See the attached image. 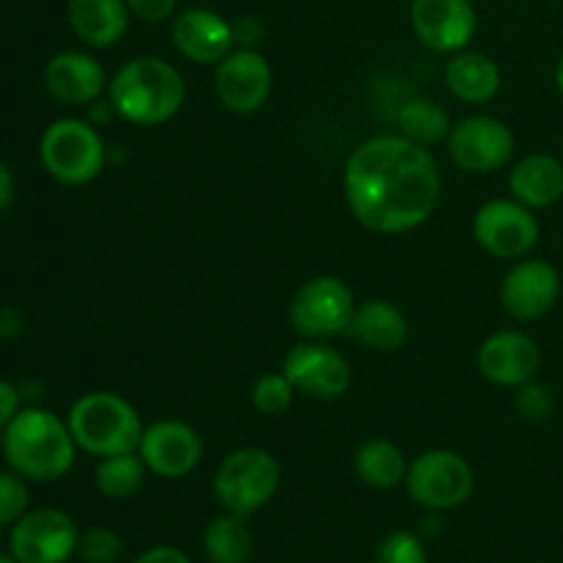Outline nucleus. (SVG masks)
<instances>
[{
    "instance_id": "473e14b6",
    "label": "nucleus",
    "mask_w": 563,
    "mask_h": 563,
    "mask_svg": "<svg viewBox=\"0 0 563 563\" xmlns=\"http://www.w3.org/2000/svg\"><path fill=\"white\" fill-rule=\"evenodd\" d=\"M176 3L179 0H126L130 14L137 16L141 22H152V25L176 16Z\"/></svg>"
},
{
    "instance_id": "423d86ee",
    "label": "nucleus",
    "mask_w": 563,
    "mask_h": 563,
    "mask_svg": "<svg viewBox=\"0 0 563 563\" xmlns=\"http://www.w3.org/2000/svg\"><path fill=\"white\" fill-rule=\"evenodd\" d=\"M280 478V462L269 451L245 445L220 462L212 482L214 498L231 515L251 517L278 495Z\"/></svg>"
},
{
    "instance_id": "2eb2a0df",
    "label": "nucleus",
    "mask_w": 563,
    "mask_h": 563,
    "mask_svg": "<svg viewBox=\"0 0 563 563\" xmlns=\"http://www.w3.org/2000/svg\"><path fill=\"white\" fill-rule=\"evenodd\" d=\"M137 454L157 478H185L201 465L203 443L190 423L163 418L143 429Z\"/></svg>"
},
{
    "instance_id": "72a5a7b5",
    "label": "nucleus",
    "mask_w": 563,
    "mask_h": 563,
    "mask_svg": "<svg viewBox=\"0 0 563 563\" xmlns=\"http://www.w3.org/2000/svg\"><path fill=\"white\" fill-rule=\"evenodd\" d=\"M132 563H192L190 555L179 548H170V544H157V548L143 550Z\"/></svg>"
},
{
    "instance_id": "4be33fe9",
    "label": "nucleus",
    "mask_w": 563,
    "mask_h": 563,
    "mask_svg": "<svg viewBox=\"0 0 563 563\" xmlns=\"http://www.w3.org/2000/svg\"><path fill=\"white\" fill-rule=\"evenodd\" d=\"M511 198L531 209H548L563 198V163L553 154H526L509 174Z\"/></svg>"
},
{
    "instance_id": "412c9836",
    "label": "nucleus",
    "mask_w": 563,
    "mask_h": 563,
    "mask_svg": "<svg viewBox=\"0 0 563 563\" xmlns=\"http://www.w3.org/2000/svg\"><path fill=\"white\" fill-rule=\"evenodd\" d=\"M66 16L75 36L97 49L113 47L130 31L126 0H69Z\"/></svg>"
},
{
    "instance_id": "4468645a",
    "label": "nucleus",
    "mask_w": 563,
    "mask_h": 563,
    "mask_svg": "<svg viewBox=\"0 0 563 563\" xmlns=\"http://www.w3.org/2000/svg\"><path fill=\"white\" fill-rule=\"evenodd\" d=\"M561 297V275L548 258H520L500 284V306L515 322L548 317Z\"/></svg>"
},
{
    "instance_id": "7ed1b4c3",
    "label": "nucleus",
    "mask_w": 563,
    "mask_h": 563,
    "mask_svg": "<svg viewBox=\"0 0 563 563\" xmlns=\"http://www.w3.org/2000/svg\"><path fill=\"white\" fill-rule=\"evenodd\" d=\"M3 456L14 473L31 482H58L75 465L77 443L69 423L42 407H25L3 429Z\"/></svg>"
},
{
    "instance_id": "2f4dec72",
    "label": "nucleus",
    "mask_w": 563,
    "mask_h": 563,
    "mask_svg": "<svg viewBox=\"0 0 563 563\" xmlns=\"http://www.w3.org/2000/svg\"><path fill=\"white\" fill-rule=\"evenodd\" d=\"M377 563H429L427 548L412 531H390L379 542Z\"/></svg>"
},
{
    "instance_id": "cd10ccee",
    "label": "nucleus",
    "mask_w": 563,
    "mask_h": 563,
    "mask_svg": "<svg viewBox=\"0 0 563 563\" xmlns=\"http://www.w3.org/2000/svg\"><path fill=\"white\" fill-rule=\"evenodd\" d=\"M295 385L289 383L284 372L262 374V377L253 383L251 388V405L253 410L262 412V416H284L289 412L291 401H295Z\"/></svg>"
},
{
    "instance_id": "39448f33",
    "label": "nucleus",
    "mask_w": 563,
    "mask_h": 563,
    "mask_svg": "<svg viewBox=\"0 0 563 563\" xmlns=\"http://www.w3.org/2000/svg\"><path fill=\"white\" fill-rule=\"evenodd\" d=\"M38 157L55 181L82 187L91 185L104 170L108 148L93 124L82 119H58L42 132Z\"/></svg>"
},
{
    "instance_id": "0eeeda50",
    "label": "nucleus",
    "mask_w": 563,
    "mask_h": 563,
    "mask_svg": "<svg viewBox=\"0 0 563 563\" xmlns=\"http://www.w3.org/2000/svg\"><path fill=\"white\" fill-rule=\"evenodd\" d=\"M407 495L412 504L429 511L460 509L476 489L471 462L449 449H432L418 454L407 467Z\"/></svg>"
},
{
    "instance_id": "b1692460",
    "label": "nucleus",
    "mask_w": 563,
    "mask_h": 563,
    "mask_svg": "<svg viewBox=\"0 0 563 563\" xmlns=\"http://www.w3.org/2000/svg\"><path fill=\"white\" fill-rule=\"evenodd\" d=\"M407 462L405 451L385 438H368L357 445L355 451V473L366 487L372 489H394L405 484L407 478Z\"/></svg>"
},
{
    "instance_id": "bb28decb",
    "label": "nucleus",
    "mask_w": 563,
    "mask_h": 563,
    "mask_svg": "<svg viewBox=\"0 0 563 563\" xmlns=\"http://www.w3.org/2000/svg\"><path fill=\"white\" fill-rule=\"evenodd\" d=\"M148 467L143 465L141 454L130 451V454H115L99 460L97 471H93V482L97 489L110 500H130L135 498L146 482Z\"/></svg>"
},
{
    "instance_id": "dca6fc26",
    "label": "nucleus",
    "mask_w": 563,
    "mask_h": 563,
    "mask_svg": "<svg viewBox=\"0 0 563 563\" xmlns=\"http://www.w3.org/2000/svg\"><path fill=\"white\" fill-rule=\"evenodd\" d=\"M410 25L423 47L434 53H462L478 27L473 0H412Z\"/></svg>"
},
{
    "instance_id": "6ab92c4d",
    "label": "nucleus",
    "mask_w": 563,
    "mask_h": 563,
    "mask_svg": "<svg viewBox=\"0 0 563 563\" xmlns=\"http://www.w3.org/2000/svg\"><path fill=\"white\" fill-rule=\"evenodd\" d=\"M108 75L93 55L82 49H64L53 55L44 69V88L60 104H91L108 91Z\"/></svg>"
},
{
    "instance_id": "4c0bfd02",
    "label": "nucleus",
    "mask_w": 563,
    "mask_h": 563,
    "mask_svg": "<svg viewBox=\"0 0 563 563\" xmlns=\"http://www.w3.org/2000/svg\"><path fill=\"white\" fill-rule=\"evenodd\" d=\"M0 563H20L14 555H0Z\"/></svg>"
},
{
    "instance_id": "393cba45",
    "label": "nucleus",
    "mask_w": 563,
    "mask_h": 563,
    "mask_svg": "<svg viewBox=\"0 0 563 563\" xmlns=\"http://www.w3.org/2000/svg\"><path fill=\"white\" fill-rule=\"evenodd\" d=\"M247 517L225 515L209 520L203 531V553L209 563H247L253 555V533L247 528Z\"/></svg>"
},
{
    "instance_id": "9b49d317",
    "label": "nucleus",
    "mask_w": 563,
    "mask_h": 563,
    "mask_svg": "<svg viewBox=\"0 0 563 563\" xmlns=\"http://www.w3.org/2000/svg\"><path fill=\"white\" fill-rule=\"evenodd\" d=\"M445 143L451 163L473 176L495 174L515 154V132L495 115H467L451 126Z\"/></svg>"
},
{
    "instance_id": "20e7f679",
    "label": "nucleus",
    "mask_w": 563,
    "mask_h": 563,
    "mask_svg": "<svg viewBox=\"0 0 563 563\" xmlns=\"http://www.w3.org/2000/svg\"><path fill=\"white\" fill-rule=\"evenodd\" d=\"M66 423L77 449L99 460L137 451L146 429L135 407L113 390H91L80 396L71 405Z\"/></svg>"
},
{
    "instance_id": "5701e85b",
    "label": "nucleus",
    "mask_w": 563,
    "mask_h": 563,
    "mask_svg": "<svg viewBox=\"0 0 563 563\" xmlns=\"http://www.w3.org/2000/svg\"><path fill=\"white\" fill-rule=\"evenodd\" d=\"M500 86H504V75H500V66L489 55L462 49V53L451 55V60L445 64V88L460 102H493L498 97Z\"/></svg>"
},
{
    "instance_id": "c85d7f7f",
    "label": "nucleus",
    "mask_w": 563,
    "mask_h": 563,
    "mask_svg": "<svg viewBox=\"0 0 563 563\" xmlns=\"http://www.w3.org/2000/svg\"><path fill=\"white\" fill-rule=\"evenodd\" d=\"M515 410L522 421L528 423H544L555 416V396L548 385L526 383L517 388L515 394Z\"/></svg>"
},
{
    "instance_id": "ddd939ff",
    "label": "nucleus",
    "mask_w": 563,
    "mask_h": 563,
    "mask_svg": "<svg viewBox=\"0 0 563 563\" xmlns=\"http://www.w3.org/2000/svg\"><path fill=\"white\" fill-rule=\"evenodd\" d=\"M214 93L236 115H253L273 93V69L258 49H231L214 69Z\"/></svg>"
},
{
    "instance_id": "f3484780",
    "label": "nucleus",
    "mask_w": 563,
    "mask_h": 563,
    "mask_svg": "<svg viewBox=\"0 0 563 563\" xmlns=\"http://www.w3.org/2000/svg\"><path fill=\"white\" fill-rule=\"evenodd\" d=\"M478 372L498 388H520L537 379L542 368V350L522 330H498L478 346Z\"/></svg>"
},
{
    "instance_id": "a211bd4d",
    "label": "nucleus",
    "mask_w": 563,
    "mask_h": 563,
    "mask_svg": "<svg viewBox=\"0 0 563 563\" xmlns=\"http://www.w3.org/2000/svg\"><path fill=\"white\" fill-rule=\"evenodd\" d=\"M234 25L203 5L179 11L170 22V42L176 53L198 66H218L234 49Z\"/></svg>"
},
{
    "instance_id": "a878e982",
    "label": "nucleus",
    "mask_w": 563,
    "mask_h": 563,
    "mask_svg": "<svg viewBox=\"0 0 563 563\" xmlns=\"http://www.w3.org/2000/svg\"><path fill=\"white\" fill-rule=\"evenodd\" d=\"M396 126H399V135H405L407 141L418 143V146H434L440 141H449L451 135V119L440 104H434L432 99H410L399 108L396 113Z\"/></svg>"
},
{
    "instance_id": "c756f323",
    "label": "nucleus",
    "mask_w": 563,
    "mask_h": 563,
    "mask_svg": "<svg viewBox=\"0 0 563 563\" xmlns=\"http://www.w3.org/2000/svg\"><path fill=\"white\" fill-rule=\"evenodd\" d=\"M77 555L86 563H119L124 555V542L110 528H88L86 533H80Z\"/></svg>"
},
{
    "instance_id": "c9c22d12",
    "label": "nucleus",
    "mask_w": 563,
    "mask_h": 563,
    "mask_svg": "<svg viewBox=\"0 0 563 563\" xmlns=\"http://www.w3.org/2000/svg\"><path fill=\"white\" fill-rule=\"evenodd\" d=\"M14 187H16L14 174H11L9 165L0 163V212H3V209L11 203V198H14Z\"/></svg>"
},
{
    "instance_id": "9d476101",
    "label": "nucleus",
    "mask_w": 563,
    "mask_h": 563,
    "mask_svg": "<svg viewBox=\"0 0 563 563\" xmlns=\"http://www.w3.org/2000/svg\"><path fill=\"white\" fill-rule=\"evenodd\" d=\"M280 372L289 377L297 394L317 401L341 399L352 385L350 361L324 341L302 339L300 344L286 352Z\"/></svg>"
},
{
    "instance_id": "f257e3e1",
    "label": "nucleus",
    "mask_w": 563,
    "mask_h": 563,
    "mask_svg": "<svg viewBox=\"0 0 563 563\" xmlns=\"http://www.w3.org/2000/svg\"><path fill=\"white\" fill-rule=\"evenodd\" d=\"M341 185L363 229L396 236L421 229L438 212L443 179L427 146L405 135H377L350 154Z\"/></svg>"
},
{
    "instance_id": "aec40b11",
    "label": "nucleus",
    "mask_w": 563,
    "mask_h": 563,
    "mask_svg": "<svg viewBox=\"0 0 563 563\" xmlns=\"http://www.w3.org/2000/svg\"><path fill=\"white\" fill-rule=\"evenodd\" d=\"M346 333L366 350L399 352L410 339V322L396 302L374 297V300L357 302Z\"/></svg>"
},
{
    "instance_id": "6e6552de",
    "label": "nucleus",
    "mask_w": 563,
    "mask_h": 563,
    "mask_svg": "<svg viewBox=\"0 0 563 563\" xmlns=\"http://www.w3.org/2000/svg\"><path fill=\"white\" fill-rule=\"evenodd\" d=\"M357 302L350 286L335 275H317L295 291L289 322L302 339L324 341L350 330Z\"/></svg>"
},
{
    "instance_id": "f03ea898",
    "label": "nucleus",
    "mask_w": 563,
    "mask_h": 563,
    "mask_svg": "<svg viewBox=\"0 0 563 563\" xmlns=\"http://www.w3.org/2000/svg\"><path fill=\"white\" fill-rule=\"evenodd\" d=\"M187 97L181 71L159 55L126 60L108 82V104L121 121L135 126L168 124Z\"/></svg>"
},
{
    "instance_id": "7c9ffc66",
    "label": "nucleus",
    "mask_w": 563,
    "mask_h": 563,
    "mask_svg": "<svg viewBox=\"0 0 563 563\" xmlns=\"http://www.w3.org/2000/svg\"><path fill=\"white\" fill-rule=\"evenodd\" d=\"M31 493L20 473L0 471V526H14L27 515Z\"/></svg>"
},
{
    "instance_id": "f8f14e48",
    "label": "nucleus",
    "mask_w": 563,
    "mask_h": 563,
    "mask_svg": "<svg viewBox=\"0 0 563 563\" xmlns=\"http://www.w3.org/2000/svg\"><path fill=\"white\" fill-rule=\"evenodd\" d=\"M80 531L60 509H33L11 526L9 550L20 563H66L77 553Z\"/></svg>"
},
{
    "instance_id": "f704fd0d",
    "label": "nucleus",
    "mask_w": 563,
    "mask_h": 563,
    "mask_svg": "<svg viewBox=\"0 0 563 563\" xmlns=\"http://www.w3.org/2000/svg\"><path fill=\"white\" fill-rule=\"evenodd\" d=\"M20 410V390L11 383H5V379H0V429L9 427Z\"/></svg>"
},
{
    "instance_id": "1a4fd4ad",
    "label": "nucleus",
    "mask_w": 563,
    "mask_h": 563,
    "mask_svg": "<svg viewBox=\"0 0 563 563\" xmlns=\"http://www.w3.org/2000/svg\"><path fill=\"white\" fill-rule=\"evenodd\" d=\"M473 240L484 253L504 262L531 256L539 242V220L517 198H493L473 214Z\"/></svg>"
},
{
    "instance_id": "e433bc0d",
    "label": "nucleus",
    "mask_w": 563,
    "mask_h": 563,
    "mask_svg": "<svg viewBox=\"0 0 563 563\" xmlns=\"http://www.w3.org/2000/svg\"><path fill=\"white\" fill-rule=\"evenodd\" d=\"M555 86H559V93L563 97V53H561L559 64H555Z\"/></svg>"
}]
</instances>
